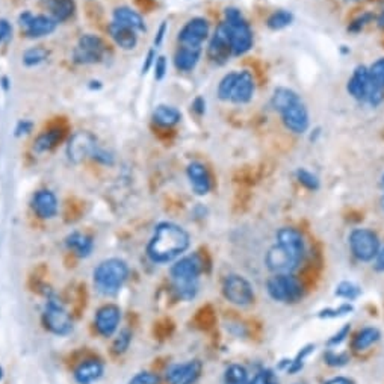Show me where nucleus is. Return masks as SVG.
Segmentation results:
<instances>
[{
	"mask_svg": "<svg viewBox=\"0 0 384 384\" xmlns=\"http://www.w3.org/2000/svg\"><path fill=\"white\" fill-rule=\"evenodd\" d=\"M191 247V234L185 227L172 221H162L154 227L145 253L153 263L165 265L177 261Z\"/></svg>",
	"mask_w": 384,
	"mask_h": 384,
	"instance_id": "nucleus-1",
	"label": "nucleus"
},
{
	"mask_svg": "<svg viewBox=\"0 0 384 384\" xmlns=\"http://www.w3.org/2000/svg\"><path fill=\"white\" fill-rule=\"evenodd\" d=\"M205 271V262L199 253L183 254L172 262L170 268V277L172 289L179 300L192 301L200 291V276Z\"/></svg>",
	"mask_w": 384,
	"mask_h": 384,
	"instance_id": "nucleus-2",
	"label": "nucleus"
},
{
	"mask_svg": "<svg viewBox=\"0 0 384 384\" xmlns=\"http://www.w3.org/2000/svg\"><path fill=\"white\" fill-rule=\"evenodd\" d=\"M129 265L119 257H111L101 261L92 271V281L96 291L105 296H114L121 291V287L129 279Z\"/></svg>",
	"mask_w": 384,
	"mask_h": 384,
	"instance_id": "nucleus-3",
	"label": "nucleus"
},
{
	"mask_svg": "<svg viewBox=\"0 0 384 384\" xmlns=\"http://www.w3.org/2000/svg\"><path fill=\"white\" fill-rule=\"evenodd\" d=\"M256 92V82L252 72L241 70L223 76L218 83L216 96L221 101H230L234 105H247L253 100Z\"/></svg>",
	"mask_w": 384,
	"mask_h": 384,
	"instance_id": "nucleus-4",
	"label": "nucleus"
},
{
	"mask_svg": "<svg viewBox=\"0 0 384 384\" xmlns=\"http://www.w3.org/2000/svg\"><path fill=\"white\" fill-rule=\"evenodd\" d=\"M223 23L227 29V34H229L233 57H242V54H245L253 49V29L238 8H225Z\"/></svg>",
	"mask_w": 384,
	"mask_h": 384,
	"instance_id": "nucleus-5",
	"label": "nucleus"
},
{
	"mask_svg": "<svg viewBox=\"0 0 384 384\" xmlns=\"http://www.w3.org/2000/svg\"><path fill=\"white\" fill-rule=\"evenodd\" d=\"M266 292L276 303L295 304L303 299L304 289L294 274H272L266 281Z\"/></svg>",
	"mask_w": 384,
	"mask_h": 384,
	"instance_id": "nucleus-6",
	"label": "nucleus"
},
{
	"mask_svg": "<svg viewBox=\"0 0 384 384\" xmlns=\"http://www.w3.org/2000/svg\"><path fill=\"white\" fill-rule=\"evenodd\" d=\"M43 324L54 336H68L73 332V319L67 312L65 305L57 295L50 292L46 295L43 307Z\"/></svg>",
	"mask_w": 384,
	"mask_h": 384,
	"instance_id": "nucleus-7",
	"label": "nucleus"
},
{
	"mask_svg": "<svg viewBox=\"0 0 384 384\" xmlns=\"http://www.w3.org/2000/svg\"><path fill=\"white\" fill-rule=\"evenodd\" d=\"M350 252L358 262H374L375 256L378 254L381 242L378 234L366 227H357L348 234Z\"/></svg>",
	"mask_w": 384,
	"mask_h": 384,
	"instance_id": "nucleus-8",
	"label": "nucleus"
},
{
	"mask_svg": "<svg viewBox=\"0 0 384 384\" xmlns=\"http://www.w3.org/2000/svg\"><path fill=\"white\" fill-rule=\"evenodd\" d=\"M108 47L99 35L83 34L72 52V61L77 65H96L105 61Z\"/></svg>",
	"mask_w": 384,
	"mask_h": 384,
	"instance_id": "nucleus-9",
	"label": "nucleus"
},
{
	"mask_svg": "<svg viewBox=\"0 0 384 384\" xmlns=\"http://www.w3.org/2000/svg\"><path fill=\"white\" fill-rule=\"evenodd\" d=\"M224 299L236 307H248L254 303V287L252 281L241 274H229L223 280Z\"/></svg>",
	"mask_w": 384,
	"mask_h": 384,
	"instance_id": "nucleus-10",
	"label": "nucleus"
},
{
	"mask_svg": "<svg viewBox=\"0 0 384 384\" xmlns=\"http://www.w3.org/2000/svg\"><path fill=\"white\" fill-rule=\"evenodd\" d=\"M17 23L23 35L29 40H41V38L50 37L59 25L49 14H34L30 11H23L19 15Z\"/></svg>",
	"mask_w": 384,
	"mask_h": 384,
	"instance_id": "nucleus-11",
	"label": "nucleus"
},
{
	"mask_svg": "<svg viewBox=\"0 0 384 384\" xmlns=\"http://www.w3.org/2000/svg\"><path fill=\"white\" fill-rule=\"evenodd\" d=\"M99 147L97 138L88 130H79L73 133L68 139L65 147L67 159L72 163H81L88 158H92V153Z\"/></svg>",
	"mask_w": 384,
	"mask_h": 384,
	"instance_id": "nucleus-12",
	"label": "nucleus"
},
{
	"mask_svg": "<svg viewBox=\"0 0 384 384\" xmlns=\"http://www.w3.org/2000/svg\"><path fill=\"white\" fill-rule=\"evenodd\" d=\"M210 37V25L205 17H194L188 20L182 29L179 30V46L201 47Z\"/></svg>",
	"mask_w": 384,
	"mask_h": 384,
	"instance_id": "nucleus-13",
	"label": "nucleus"
},
{
	"mask_svg": "<svg viewBox=\"0 0 384 384\" xmlns=\"http://www.w3.org/2000/svg\"><path fill=\"white\" fill-rule=\"evenodd\" d=\"M276 245H279L283 252L295 261L301 263L305 254V242L300 230L295 227H281L276 233Z\"/></svg>",
	"mask_w": 384,
	"mask_h": 384,
	"instance_id": "nucleus-14",
	"label": "nucleus"
},
{
	"mask_svg": "<svg viewBox=\"0 0 384 384\" xmlns=\"http://www.w3.org/2000/svg\"><path fill=\"white\" fill-rule=\"evenodd\" d=\"M208 57L216 65H224L233 57L229 34H227V29L223 21L216 26L214 35L209 37Z\"/></svg>",
	"mask_w": 384,
	"mask_h": 384,
	"instance_id": "nucleus-15",
	"label": "nucleus"
},
{
	"mask_svg": "<svg viewBox=\"0 0 384 384\" xmlns=\"http://www.w3.org/2000/svg\"><path fill=\"white\" fill-rule=\"evenodd\" d=\"M279 114L281 117V121L285 124V128L289 132L296 133V135L305 133L310 128V115L307 111V106L304 105L303 100L295 101L294 105L287 106Z\"/></svg>",
	"mask_w": 384,
	"mask_h": 384,
	"instance_id": "nucleus-16",
	"label": "nucleus"
},
{
	"mask_svg": "<svg viewBox=\"0 0 384 384\" xmlns=\"http://www.w3.org/2000/svg\"><path fill=\"white\" fill-rule=\"evenodd\" d=\"M121 323V309L115 304H105L97 310L94 324L96 330L103 338H112L119 332V327Z\"/></svg>",
	"mask_w": 384,
	"mask_h": 384,
	"instance_id": "nucleus-17",
	"label": "nucleus"
},
{
	"mask_svg": "<svg viewBox=\"0 0 384 384\" xmlns=\"http://www.w3.org/2000/svg\"><path fill=\"white\" fill-rule=\"evenodd\" d=\"M203 363L200 360H191L188 363H176L171 365L167 374L165 380L168 384H195L201 377Z\"/></svg>",
	"mask_w": 384,
	"mask_h": 384,
	"instance_id": "nucleus-18",
	"label": "nucleus"
},
{
	"mask_svg": "<svg viewBox=\"0 0 384 384\" xmlns=\"http://www.w3.org/2000/svg\"><path fill=\"white\" fill-rule=\"evenodd\" d=\"M186 177L191 185V190L199 197H205L212 191V177L209 174V170L205 163L194 161L188 163Z\"/></svg>",
	"mask_w": 384,
	"mask_h": 384,
	"instance_id": "nucleus-19",
	"label": "nucleus"
},
{
	"mask_svg": "<svg viewBox=\"0 0 384 384\" xmlns=\"http://www.w3.org/2000/svg\"><path fill=\"white\" fill-rule=\"evenodd\" d=\"M371 86H372V79L370 74V68L366 65H357L347 82L348 94L354 100L360 101V103H366Z\"/></svg>",
	"mask_w": 384,
	"mask_h": 384,
	"instance_id": "nucleus-20",
	"label": "nucleus"
},
{
	"mask_svg": "<svg viewBox=\"0 0 384 384\" xmlns=\"http://www.w3.org/2000/svg\"><path fill=\"white\" fill-rule=\"evenodd\" d=\"M30 208H32L34 214L41 219H52L58 215L59 203L57 195L50 190H40L32 195L30 200Z\"/></svg>",
	"mask_w": 384,
	"mask_h": 384,
	"instance_id": "nucleus-21",
	"label": "nucleus"
},
{
	"mask_svg": "<svg viewBox=\"0 0 384 384\" xmlns=\"http://www.w3.org/2000/svg\"><path fill=\"white\" fill-rule=\"evenodd\" d=\"M108 34L111 37V40L115 43L117 47H120L121 50L130 52L138 46V32L135 30L120 25L117 21H111L108 25Z\"/></svg>",
	"mask_w": 384,
	"mask_h": 384,
	"instance_id": "nucleus-22",
	"label": "nucleus"
},
{
	"mask_svg": "<svg viewBox=\"0 0 384 384\" xmlns=\"http://www.w3.org/2000/svg\"><path fill=\"white\" fill-rule=\"evenodd\" d=\"M203 49L201 47H186V46H179L174 53V67L179 70L180 73H191L199 65L200 58H201Z\"/></svg>",
	"mask_w": 384,
	"mask_h": 384,
	"instance_id": "nucleus-23",
	"label": "nucleus"
},
{
	"mask_svg": "<svg viewBox=\"0 0 384 384\" xmlns=\"http://www.w3.org/2000/svg\"><path fill=\"white\" fill-rule=\"evenodd\" d=\"M112 21L120 23V25L128 26L130 29L135 30L138 34L147 32V25L143 15L138 11L133 10L130 6H117L112 11Z\"/></svg>",
	"mask_w": 384,
	"mask_h": 384,
	"instance_id": "nucleus-24",
	"label": "nucleus"
},
{
	"mask_svg": "<svg viewBox=\"0 0 384 384\" xmlns=\"http://www.w3.org/2000/svg\"><path fill=\"white\" fill-rule=\"evenodd\" d=\"M105 375V366L99 360H85L76 366L73 372L74 381L77 384H94Z\"/></svg>",
	"mask_w": 384,
	"mask_h": 384,
	"instance_id": "nucleus-25",
	"label": "nucleus"
},
{
	"mask_svg": "<svg viewBox=\"0 0 384 384\" xmlns=\"http://www.w3.org/2000/svg\"><path fill=\"white\" fill-rule=\"evenodd\" d=\"M65 247L70 250V252H73L77 257L86 259L92 254L94 241L86 233L72 232L70 234H67Z\"/></svg>",
	"mask_w": 384,
	"mask_h": 384,
	"instance_id": "nucleus-26",
	"label": "nucleus"
},
{
	"mask_svg": "<svg viewBox=\"0 0 384 384\" xmlns=\"http://www.w3.org/2000/svg\"><path fill=\"white\" fill-rule=\"evenodd\" d=\"M43 6L49 11L52 19L58 23H64L74 15L76 2L74 0H41Z\"/></svg>",
	"mask_w": 384,
	"mask_h": 384,
	"instance_id": "nucleus-27",
	"label": "nucleus"
},
{
	"mask_svg": "<svg viewBox=\"0 0 384 384\" xmlns=\"http://www.w3.org/2000/svg\"><path fill=\"white\" fill-rule=\"evenodd\" d=\"M152 120L161 128H174L182 121V112L171 105H158L153 109Z\"/></svg>",
	"mask_w": 384,
	"mask_h": 384,
	"instance_id": "nucleus-28",
	"label": "nucleus"
},
{
	"mask_svg": "<svg viewBox=\"0 0 384 384\" xmlns=\"http://www.w3.org/2000/svg\"><path fill=\"white\" fill-rule=\"evenodd\" d=\"M62 139H64V129L62 128H52L49 130H44L34 141V152L37 154L52 152Z\"/></svg>",
	"mask_w": 384,
	"mask_h": 384,
	"instance_id": "nucleus-29",
	"label": "nucleus"
},
{
	"mask_svg": "<svg viewBox=\"0 0 384 384\" xmlns=\"http://www.w3.org/2000/svg\"><path fill=\"white\" fill-rule=\"evenodd\" d=\"M315 345L309 343V345H304V347L296 352V356L292 358H286V360H281V363L279 365V370L285 371L289 375H296L299 372H301L304 370V365H305V360H307L313 352H315Z\"/></svg>",
	"mask_w": 384,
	"mask_h": 384,
	"instance_id": "nucleus-30",
	"label": "nucleus"
},
{
	"mask_svg": "<svg viewBox=\"0 0 384 384\" xmlns=\"http://www.w3.org/2000/svg\"><path fill=\"white\" fill-rule=\"evenodd\" d=\"M381 339V332L378 330L377 327H363L362 330H358L356 333L354 338H352L351 347L357 352L366 351L367 348H371L372 345L377 343Z\"/></svg>",
	"mask_w": 384,
	"mask_h": 384,
	"instance_id": "nucleus-31",
	"label": "nucleus"
},
{
	"mask_svg": "<svg viewBox=\"0 0 384 384\" xmlns=\"http://www.w3.org/2000/svg\"><path fill=\"white\" fill-rule=\"evenodd\" d=\"M299 100H301V97L299 96V92H295L294 90L287 88V86H277V88L272 91L271 106L276 112H281L283 109L294 105L295 101H299Z\"/></svg>",
	"mask_w": 384,
	"mask_h": 384,
	"instance_id": "nucleus-32",
	"label": "nucleus"
},
{
	"mask_svg": "<svg viewBox=\"0 0 384 384\" xmlns=\"http://www.w3.org/2000/svg\"><path fill=\"white\" fill-rule=\"evenodd\" d=\"M50 53L49 50L46 49L43 46H35V47H29L21 54V62L23 65L28 68H34V67H40L44 62H47L49 59Z\"/></svg>",
	"mask_w": 384,
	"mask_h": 384,
	"instance_id": "nucleus-33",
	"label": "nucleus"
},
{
	"mask_svg": "<svg viewBox=\"0 0 384 384\" xmlns=\"http://www.w3.org/2000/svg\"><path fill=\"white\" fill-rule=\"evenodd\" d=\"M250 375L245 366L239 363H232L225 367L223 384H248Z\"/></svg>",
	"mask_w": 384,
	"mask_h": 384,
	"instance_id": "nucleus-34",
	"label": "nucleus"
},
{
	"mask_svg": "<svg viewBox=\"0 0 384 384\" xmlns=\"http://www.w3.org/2000/svg\"><path fill=\"white\" fill-rule=\"evenodd\" d=\"M294 14L287 10H276L266 19V26L271 30H283L292 25Z\"/></svg>",
	"mask_w": 384,
	"mask_h": 384,
	"instance_id": "nucleus-35",
	"label": "nucleus"
},
{
	"mask_svg": "<svg viewBox=\"0 0 384 384\" xmlns=\"http://www.w3.org/2000/svg\"><path fill=\"white\" fill-rule=\"evenodd\" d=\"M360 295H362V287H360L357 283H354V281H350V280L341 281L334 289V296H338V299L347 303L356 301Z\"/></svg>",
	"mask_w": 384,
	"mask_h": 384,
	"instance_id": "nucleus-36",
	"label": "nucleus"
},
{
	"mask_svg": "<svg viewBox=\"0 0 384 384\" xmlns=\"http://www.w3.org/2000/svg\"><path fill=\"white\" fill-rule=\"evenodd\" d=\"M352 312H354V305H352V303L343 301L342 304L338 305V307H327L319 310L316 316L321 319H338V318L351 315Z\"/></svg>",
	"mask_w": 384,
	"mask_h": 384,
	"instance_id": "nucleus-37",
	"label": "nucleus"
},
{
	"mask_svg": "<svg viewBox=\"0 0 384 384\" xmlns=\"http://www.w3.org/2000/svg\"><path fill=\"white\" fill-rule=\"evenodd\" d=\"M295 177L299 180V183L303 185L305 190L309 191H318L321 188V180L319 177L315 174V172H312L307 168H299L295 171Z\"/></svg>",
	"mask_w": 384,
	"mask_h": 384,
	"instance_id": "nucleus-38",
	"label": "nucleus"
},
{
	"mask_svg": "<svg viewBox=\"0 0 384 384\" xmlns=\"http://www.w3.org/2000/svg\"><path fill=\"white\" fill-rule=\"evenodd\" d=\"M132 338H133V334H132V332L129 330V328H123V330H120L119 333H117L115 339L112 342L114 354H117V356L124 354V352H126L129 350V347H130Z\"/></svg>",
	"mask_w": 384,
	"mask_h": 384,
	"instance_id": "nucleus-39",
	"label": "nucleus"
},
{
	"mask_svg": "<svg viewBox=\"0 0 384 384\" xmlns=\"http://www.w3.org/2000/svg\"><path fill=\"white\" fill-rule=\"evenodd\" d=\"M324 360L328 366L332 367H342L350 363V354L345 351H336L333 348H328L324 352Z\"/></svg>",
	"mask_w": 384,
	"mask_h": 384,
	"instance_id": "nucleus-40",
	"label": "nucleus"
},
{
	"mask_svg": "<svg viewBox=\"0 0 384 384\" xmlns=\"http://www.w3.org/2000/svg\"><path fill=\"white\" fill-rule=\"evenodd\" d=\"M248 384H280L277 374L270 367H263V370L257 371L253 378H250Z\"/></svg>",
	"mask_w": 384,
	"mask_h": 384,
	"instance_id": "nucleus-41",
	"label": "nucleus"
},
{
	"mask_svg": "<svg viewBox=\"0 0 384 384\" xmlns=\"http://www.w3.org/2000/svg\"><path fill=\"white\" fill-rule=\"evenodd\" d=\"M375 19V15L372 12H363V14H360L358 17H356L354 20H352L350 25H348V32L351 34H358V32H362V30L370 25V23H372Z\"/></svg>",
	"mask_w": 384,
	"mask_h": 384,
	"instance_id": "nucleus-42",
	"label": "nucleus"
},
{
	"mask_svg": "<svg viewBox=\"0 0 384 384\" xmlns=\"http://www.w3.org/2000/svg\"><path fill=\"white\" fill-rule=\"evenodd\" d=\"M350 333H351V325L350 324H345L343 327L339 328L338 332H336L334 334L330 336V338H328L327 348L336 350L338 347H341V345L350 338Z\"/></svg>",
	"mask_w": 384,
	"mask_h": 384,
	"instance_id": "nucleus-43",
	"label": "nucleus"
},
{
	"mask_svg": "<svg viewBox=\"0 0 384 384\" xmlns=\"http://www.w3.org/2000/svg\"><path fill=\"white\" fill-rule=\"evenodd\" d=\"M129 384H161V377L154 372L143 371L133 375L129 380Z\"/></svg>",
	"mask_w": 384,
	"mask_h": 384,
	"instance_id": "nucleus-44",
	"label": "nucleus"
},
{
	"mask_svg": "<svg viewBox=\"0 0 384 384\" xmlns=\"http://www.w3.org/2000/svg\"><path fill=\"white\" fill-rule=\"evenodd\" d=\"M91 159L97 161L99 163H101V165L111 167V165H114V162H115V156H114L112 152H109V150H106V148L99 145L96 148V152L92 153V158Z\"/></svg>",
	"mask_w": 384,
	"mask_h": 384,
	"instance_id": "nucleus-45",
	"label": "nucleus"
},
{
	"mask_svg": "<svg viewBox=\"0 0 384 384\" xmlns=\"http://www.w3.org/2000/svg\"><path fill=\"white\" fill-rule=\"evenodd\" d=\"M367 68H370V74L372 77V81L384 86V57L378 58L374 62V64H371Z\"/></svg>",
	"mask_w": 384,
	"mask_h": 384,
	"instance_id": "nucleus-46",
	"label": "nucleus"
},
{
	"mask_svg": "<svg viewBox=\"0 0 384 384\" xmlns=\"http://www.w3.org/2000/svg\"><path fill=\"white\" fill-rule=\"evenodd\" d=\"M168 72V61L167 58L163 57V54H158V58H156V62L153 65V74H154V79L156 81H162L163 77L167 76Z\"/></svg>",
	"mask_w": 384,
	"mask_h": 384,
	"instance_id": "nucleus-47",
	"label": "nucleus"
},
{
	"mask_svg": "<svg viewBox=\"0 0 384 384\" xmlns=\"http://www.w3.org/2000/svg\"><path fill=\"white\" fill-rule=\"evenodd\" d=\"M34 130V123L30 120H20L17 124H15V129H14V135L17 138H23V137H28L32 133Z\"/></svg>",
	"mask_w": 384,
	"mask_h": 384,
	"instance_id": "nucleus-48",
	"label": "nucleus"
},
{
	"mask_svg": "<svg viewBox=\"0 0 384 384\" xmlns=\"http://www.w3.org/2000/svg\"><path fill=\"white\" fill-rule=\"evenodd\" d=\"M167 34H168V21L167 20H162L158 30H156V35L153 38V47H154V49H159V47L163 44V40H165Z\"/></svg>",
	"mask_w": 384,
	"mask_h": 384,
	"instance_id": "nucleus-49",
	"label": "nucleus"
},
{
	"mask_svg": "<svg viewBox=\"0 0 384 384\" xmlns=\"http://www.w3.org/2000/svg\"><path fill=\"white\" fill-rule=\"evenodd\" d=\"M156 58H158V52H156L154 47H152V49L147 52V57H145V59L143 62V67H141V73L147 74L148 72H150V70H153Z\"/></svg>",
	"mask_w": 384,
	"mask_h": 384,
	"instance_id": "nucleus-50",
	"label": "nucleus"
},
{
	"mask_svg": "<svg viewBox=\"0 0 384 384\" xmlns=\"http://www.w3.org/2000/svg\"><path fill=\"white\" fill-rule=\"evenodd\" d=\"M12 35V26L6 19H0V44L8 41Z\"/></svg>",
	"mask_w": 384,
	"mask_h": 384,
	"instance_id": "nucleus-51",
	"label": "nucleus"
},
{
	"mask_svg": "<svg viewBox=\"0 0 384 384\" xmlns=\"http://www.w3.org/2000/svg\"><path fill=\"white\" fill-rule=\"evenodd\" d=\"M191 109L192 111L197 114L199 117H203L206 114V100L205 97H201V96H197L194 100H192V103H191Z\"/></svg>",
	"mask_w": 384,
	"mask_h": 384,
	"instance_id": "nucleus-52",
	"label": "nucleus"
},
{
	"mask_svg": "<svg viewBox=\"0 0 384 384\" xmlns=\"http://www.w3.org/2000/svg\"><path fill=\"white\" fill-rule=\"evenodd\" d=\"M374 270L377 272H384V245L380 247L378 254L374 259Z\"/></svg>",
	"mask_w": 384,
	"mask_h": 384,
	"instance_id": "nucleus-53",
	"label": "nucleus"
},
{
	"mask_svg": "<svg viewBox=\"0 0 384 384\" xmlns=\"http://www.w3.org/2000/svg\"><path fill=\"white\" fill-rule=\"evenodd\" d=\"M324 384H356V383L348 377H343V375H338V377L328 378L327 381H324Z\"/></svg>",
	"mask_w": 384,
	"mask_h": 384,
	"instance_id": "nucleus-54",
	"label": "nucleus"
},
{
	"mask_svg": "<svg viewBox=\"0 0 384 384\" xmlns=\"http://www.w3.org/2000/svg\"><path fill=\"white\" fill-rule=\"evenodd\" d=\"M0 86H2V90H3V91H8V90L11 88V81L8 79L6 76H3L2 79H0Z\"/></svg>",
	"mask_w": 384,
	"mask_h": 384,
	"instance_id": "nucleus-55",
	"label": "nucleus"
},
{
	"mask_svg": "<svg viewBox=\"0 0 384 384\" xmlns=\"http://www.w3.org/2000/svg\"><path fill=\"white\" fill-rule=\"evenodd\" d=\"M88 86H90V90H100L101 88V82L100 81H91Z\"/></svg>",
	"mask_w": 384,
	"mask_h": 384,
	"instance_id": "nucleus-56",
	"label": "nucleus"
},
{
	"mask_svg": "<svg viewBox=\"0 0 384 384\" xmlns=\"http://www.w3.org/2000/svg\"><path fill=\"white\" fill-rule=\"evenodd\" d=\"M3 378V370H2V366H0V381H2Z\"/></svg>",
	"mask_w": 384,
	"mask_h": 384,
	"instance_id": "nucleus-57",
	"label": "nucleus"
},
{
	"mask_svg": "<svg viewBox=\"0 0 384 384\" xmlns=\"http://www.w3.org/2000/svg\"><path fill=\"white\" fill-rule=\"evenodd\" d=\"M380 203H381V208H383V210H384V194L381 195V201H380Z\"/></svg>",
	"mask_w": 384,
	"mask_h": 384,
	"instance_id": "nucleus-58",
	"label": "nucleus"
},
{
	"mask_svg": "<svg viewBox=\"0 0 384 384\" xmlns=\"http://www.w3.org/2000/svg\"><path fill=\"white\" fill-rule=\"evenodd\" d=\"M347 2H362V0H347Z\"/></svg>",
	"mask_w": 384,
	"mask_h": 384,
	"instance_id": "nucleus-59",
	"label": "nucleus"
},
{
	"mask_svg": "<svg viewBox=\"0 0 384 384\" xmlns=\"http://www.w3.org/2000/svg\"><path fill=\"white\" fill-rule=\"evenodd\" d=\"M381 185H383V188H384V174L381 176Z\"/></svg>",
	"mask_w": 384,
	"mask_h": 384,
	"instance_id": "nucleus-60",
	"label": "nucleus"
}]
</instances>
